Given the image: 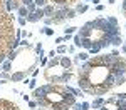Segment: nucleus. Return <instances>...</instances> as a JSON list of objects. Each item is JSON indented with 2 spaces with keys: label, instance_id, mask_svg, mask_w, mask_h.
I'll return each mask as SVG.
<instances>
[{
  "label": "nucleus",
  "instance_id": "obj_2",
  "mask_svg": "<svg viewBox=\"0 0 126 110\" xmlns=\"http://www.w3.org/2000/svg\"><path fill=\"white\" fill-rule=\"evenodd\" d=\"M61 62H62V65H64V68H69V67H71V60H69V59H62Z\"/></svg>",
  "mask_w": 126,
  "mask_h": 110
},
{
  "label": "nucleus",
  "instance_id": "obj_1",
  "mask_svg": "<svg viewBox=\"0 0 126 110\" xmlns=\"http://www.w3.org/2000/svg\"><path fill=\"white\" fill-rule=\"evenodd\" d=\"M0 110H19V108H17V105H14L7 100H0Z\"/></svg>",
  "mask_w": 126,
  "mask_h": 110
},
{
  "label": "nucleus",
  "instance_id": "obj_3",
  "mask_svg": "<svg viewBox=\"0 0 126 110\" xmlns=\"http://www.w3.org/2000/svg\"><path fill=\"white\" fill-rule=\"evenodd\" d=\"M52 10H54V8H52V7H47V8H45V13H50V12H52Z\"/></svg>",
  "mask_w": 126,
  "mask_h": 110
},
{
  "label": "nucleus",
  "instance_id": "obj_5",
  "mask_svg": "<svg viewBox=\"0 0 126 110\" xmlns=\"http://www.w3.org/2000/svg\"><path fill=\"white\" fill-rule=\"evenodd\" d=\"M32 2V0H24V4H30Z\"/></svg>",
  "mask_w": 126,
  "mask_h": 110
},
{
  "label": "nucleus",
  "instance_id": "obj_4",
  "mask_svg": "<svg viewBox=\"0 0 126 110\" xmlns=\"http://www.w3.org/2000/svg\"><path fill=\"white\" fill-rule=\"evenodd\" d=\"M35 4H37V5H42V4H44V0H35Z\"/></svg>",
  "mask_w": 126,
  "mask_h": 110
}]
</instances>
